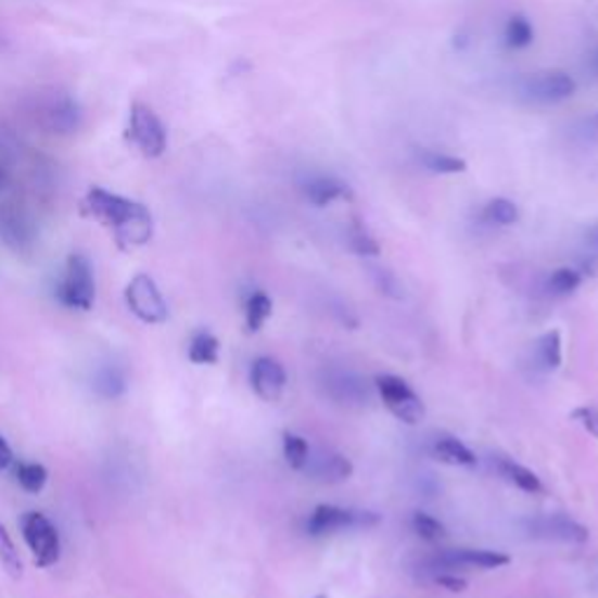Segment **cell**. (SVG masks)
Instances as JSON below:
<instances>
[{"label": "cell", "instance_id": "1", "mask_svg": "<svg viewBox=\"0 0 598 598\" xmlns=\"http://www.w3.org/2000/svg\"><path fill=\"white\" fill-rule=\"evenodd\" d=\"M82 208L113 234L117 249L133 251L152 239V213L141 204L105 188H89Z\"/></svg>", "mask_w": 598, "mask_h": 598}, {"label": "cell", "instance_id": "2", "mask_svg": "<svg viewBox=\"0 0 598 598\" xmlns=\"http://www.w3.org/2000/svg\"><path fill=\"white\" fill-rule=\"evenodd\" d=\"M30 125L52 136H71L82 127V109L68 91L48 87L38 89L24 101Z\"/></svg>", "mask_w": 598, "mask_h": 598}, {"label": "cell", "instance_id": "3", "mask_svg": "<svg viewBox=\"0 0 598 598\" xmlns=\"http://www.w3.org/2000/svg\"><path fill=\"white\" fill-rule=\"evenodd\" d=\"M59 302L68 306V309H80L89 311L97 300V283H94V271H91V263L80 255L73 253L66 263L64 279L59 283Z\"/></svg>", "mask_w": 598, "mask_h": 598}, {"label": "cell", "instance_id": "4", "mask_svg": "<svg viewBox=\"0 0 598 598\" xmlns=\"http://www.w3.org/2000/svg\"><path fill=\"white\" fill-rule=\"evenodd\" d=\"M379 514L370 510H351L336 508V505H318V508L306 519V533L314 538H323L340 531H356V529H374L379 524Z\"/></svg>", "mask_w": 598, "mask_h": 598}, {"label": "cell", "instance_id": "5", "mask_svg": "<svg viewBox=\"0 0 598 598\" xmlns=\"http://www.w3.org/2000/svg\"><path fill=\"white\" fill-rule=\"evenodd\" d=\"M127 138H129V143L148 160L162 157L166 150V143H168L162 119L157 117L155 111L148 109L145 103L131 105Z\"/></svg>", "mask_w": 598, "mask_h": 598}, {"label": "cell", "instance_id": "6", "mask_svg": "<svg viewBox=\"0 0 598 598\" xmlns=\"http://www.w3.org/2000/svg\"><path fill=\"white\" fill-rule=\"evenodd\" d=\"M374 386L381 395L383 405L389 407V411L397 421H403L407 425H419L423 421L425 405L405 379L395 374H379L374 379Z\"/></svg>", "mask_w": 598, "mask_h": 598}, {"label": "cell", "instance_id": "7", "mask_svg": "<svg viewBox=\"0 0 598 598\" xmlns=\"http://www.w3.org/2000/svg\"><path fill=\"white\" fill-rule=\"evenodd\" d=\"M127 306L136 318H141L143 323L160 326L168 318V306L160 293L157 283L150 279L148 273H136L131 283L127 285Z\"/></svg>", "mask_w": 598, "mask_h": 598}, {"label": "cell", "instance_id": "8", "mask_svg": "<svg viewBox=\"0 0 598 598\" xmlns=\"http://www.w3.org/2000/svg\"><path fill=\"white\" fill-rule=\"evenodd\" d=\"M22 531L24 540L30 547V551H34V559L40 569H48V565L59 561L61 540L48 517L40 512H26L22 519Z\"/></svg>", "mask_w": 598, "mask_h": 598}, {"label": "cell", "instance_id": "9", "mask_svg": "<svg viewBox=\"0 0 598 598\" xmlns=\"http://www.w3.org/2000/svg\"><path fill=\"white\" fill-rule=\"evenodd\" d=\"M0 237L14 253H30L36 245V222L17 202H0Z\"/></svg>", "mask_w": 598, "mask_h": 598}, {"label": "cell", "instance_id": "10", "mask_svg": "<svg viewBox=\"0 0 598 598\" xmlns=\"http://www.w3.org/2000/svg\"><path fill=\"white\" fill-rule=\"evenodd\" d=\"M575 91H577V82L563 71L535 73L524 82V87H521V94H524L529 101L543 103V105L569 101L575 97Z\"/></svg>", "mask_w": 598, "mask_h": 598}, {"label": "cell", "instance_id": "11", "mask_svg": "<svg viewBox=\"0 0 598 598\" xmlns=\"http://www.w3.org/2000/svg\"><path fill=\"white\" fill-rule=\"evenodd\" d=\"M526 533L540 540L582 545L589 540V529L569 514H540L526 521Z\"/></svg>", "mask_w": 598, "mask_h": 598}, {"label": "cell", "instance_id": "12", "mask_svg": "<svg viewBox=\"0 0 598 598\" xmlns=\"http://www.w3.org/2000/svg\"><path fill=\"white\" fill-rule=\"evenodd\" d=\"M323 391L336 405L344 407H362L370 400V391H367L365 381L354 372L330 370L323 377Z\"/></svg>", "mask_w": 598, "mask_h": 598}, {"label": "cell", "instance_id": "13", "mask_svg": "<svg viewBox=\"0 0 598 598\" xmlns=\"http://www.w3.org/2000/svg\"><path fill=\"white\" fill-rule=\"evenodd\" d=\"M285 383H288L285 367L276 358L263 356V358H257L253 362L251 386L257 393L259 400H265V403L281 400V395L285 391Z\"/></svg>", "mask_w": 598, "mask_h": 598}, {"label": "cell", "instance_id": "14", "mask_svg": "<svg viewBox=\"0 0 598 598\" xmlns=\"http://www.w3.org/2000/svg\"><path fill=\"white\" fill-rule=\"evenodd\" d=\"M428 454L444 466H454V468L478 466V456H474V451L468 447V444L447 433H440L431 440V444H428Z\"/></svg>", "mask_w": 598, "mask_h": 598}, {"label": "cell", "instance_id": "15", "mask_svg": "<svg viewBox=\"0 0 598 598\" xmlns=\"http://www.w3.org/2000/svg\"><path fill=\"white\" fill-rule=\"evenodd\" d=\"M309 472L311 478L323 482V484H340V482H346L351 474H354V463H351V458H346L344 454H336V451H328L320 458H316V461L311 463L309 461Z\"/></svg>", "mask_w": 598, "mask_h": 598}, {"label": "cell", "instance_id": "16", "mask_svg": "<svg viewBox=\"0 0 598 598\" xmlns=\"http://www.w3.org/2000/svg\"><path fill=\"white\" fill-rule=\"evenodd\" d=\"M494 468L505 482L517 486L519 491H524V494H543V482H540L538 474H535L533 470H529L526 466L512 461V458L496 456Z\"/></svg>", "mask_w": 598, "mask_h": 598}, {"label": "cell", "instance_id": "17", "mask_svg": "<svg viewBox=\"0 0 598 598\" xmlns=\"http://www.w3.org/2000/svg\"><path fill=\"white\" fill-rule=\"evenodd\" d=\"M304 196L309 199L314 206H328L340 202V199H348L351 190L344 186L342 180H336L332 176H316L304 182Z\"/></svg>", "mask_w": 598, "mask_h": 598}, {"label": "cell", "instance_id": "18", "mask_svg": "<svg viewBox=\"0 0 598 598\" xmlns=\"http://www.w3.org/2000/svg\"><path fill=\"white\" fill-rule=\"evenodd\" d=\"M419 162L423 164V168H428V171L440 174V176L466 174L468 171L466 160L447 155V152H437V150H421Z\"/></svg>", "mask_w": 598, "mask_h": 598}, {"label": "cell", "instance_id": "19", "mask_svg": "<svg viewBox=\"0 0 598 598\" xmlns=\"http://www.w3.org/2000/svg\"><path fill=\"white\" fill-rule=\"evenodd\" d=\"M271 309L273 304L269 295L263 293V290H255V293L249 297V302H245V328H249V332L263 330L267 318L271 316Z\"/></svg>", "mask_w": 598, "mask_h": 598}, {"label": "cell", "instance_id": "20", "mask_svg": "<svg viewBox=\"0 0 598 598\" xmlns=\"http://www.w3.org/2000/svg\"><path fill=\"white\" fill-rule=\"evenodd\" d=\"M220 358V342L211 332H196L190 344V360L194 365H216Z\"/></svg>", "mask_w": 598, "mask_h": 598}, {"label": "cell", "instance_id": "21", "mask_svg": "<svg viewBox=\"0 0 598 598\" xmlns=\"http://www.w3.org/2000/svg\"><path fill=\"white\" fill-rule=\"evenodd\" d=\"M283 456H285V463L293 470H306L311 458L309 442L297 433H290V431L283 433Z\"/></svg>", "mask_w": 598, "mask_h": 598}, {"label": "cell", "instance_id": "22", "mask_svg": "<svg viewBox=\"0 0 598 598\" xmlns=\"http://www.w3.org/2000/svg\"><path fill=\"white\" fill-rule=\"evenodd\" d=\"M484 220L488 225H498V227H510L519 220V208L514 202H510V199L505 196H496L491 199V202L484 206Z\"/></svg>", "mask_w": 598, "mask_h": 598}, {"label": "cell", "instance_id": "23", "mask_svg": "<svg viewBox=\"0 0 598 598\" xmlns=\"http://www.w3.org/2000/svg\"><path fill=\"white\" fill-rule=\"evenodd\" d=\"M535 30L533 24L524 17V14H512L508 20V26H505V42L512 50H524L533 42Z\"/></svg>", "mask_w": 598, "mask_h": 598}, {"label": "cell", "instance_id": "24", "mask_svg": "<svg viewBox=\"0 0 598 598\" xmlns=\"http://www.w3.org/2000/svg\"><path fill=\"white\" fill-rule=\"evenodd\" d=\"M535 351H538V360L545 367V370H557L563 360V351H561V332L559 330H549L545 332L538 344H535Z\"/></svg>", "mask_w": 598, "mask_h": 598}, {"label": "cell", "instance_id": "25", "mask_svg": "<svg viewBox=\"0 0 598 598\" xmlns=\"http://www.w3.org/2000/svg\"><path fill=\"white\" fill-rule=\"evenodd\" d=\"M580 285H582V273L577 269H571V267L555 269L549 276V281H547L549 293L557 295V297L573 295Z\"/></svg>", "mask_w": 598, "mask_h": 598}, {"label": "cell", "instance_id": "26", "mask_svg": "<svg viewBox=\"0 0 598 598\" xmlns=\"http://www.w3.org/2000/svg\"><path fill=\"white\" fill-rule=\"evenodd\" d=\"M348 245H351V251L360 257H377L381 253L379 241L370 232H367V227L360 220H354V225H351Z\"/></svg>", "mask_w": 598, "mask_h": 598}, {"label": "cell", "instance_id": "27", "mask_svg": "<svg viewBox=\"0 0 598 598\" xmlns=\"http://www.w3.org/2000/svg\"><path fill=\"white\" fill-rule=\"evenodd\" d=\"M0 565H3L5 573L14 580H20L24 573L20 551H17V547H14L10 533L3 524H0Z\"/></svg>", "mask_w": 598, "mask_h": 598}, {"label": "cell", "instance_id": "28", "mask_svg": "<svg viewBox=\"0 0 598 598\" xmlns=\"http://www.w3.org/2000/svg\"><path fill=\"white\" fill-rule=\"evenodd\" d=\"M411 529H413V533L419 535L421 540H428V543H437V540L444 538V535H447V529H444L442 521L435 519L433 514H428V512H413L411 514Z\"/></svg>", "mask_w": 598, "mask_h": 598}, {"label": "cell", "instance_id": "29", "mask_svg": "<svg viewBox=\"0 0 598 598\" xmlns=\"http://www.w3.org/2000/svg\"><path fill=\"white\" fill-rule=\"evenodd\" d=\"M17 480L28 494H40L44 484H48V470L38 463H22L17 468Z\"/></svg>", "mask_w": 598, "mask_h": 598}, {"label": "cell", "instance_id": "30", "mask_svg": "<svg viewBox=\"0 0 598 598\" xmlns=\"http://www.w3.org/2000/svg\"><path fill=\"white\" fill-rule=\"evenodd\" d=\"M125 389H127L125 377H122L117 367H105V370L97 377V391L103 397H117L125 393Z\"/></svg>", "mask_w": 598, "mask_h": 598}, {"label": "cell", "instance_id": "31", "mask_svg": "<svg viewBox=\"0 0 598 598\" xmlns=\"http://www.w3.org/2000/svg\"><path fill=\"white\" fill-rule=\"evenodd\" d=\"M372 276H374L377 288L381 290L383 295H389L393 300H400L403 297V285H400V281L395 279L393 271H389V269H372Z\"/></svg>", "mask_w": 598, "mask_h": 598}, {"label": "cell", "instance_id": "32", "mask_svg": "<svg viewBox=\"0 0 598 598\" xmlns=\"http://www.w3.org/2000/svg\"><path fill=\"white\" fill-rule=\"evenodd\" d=\"M571 417H573V421H577L582 428H585L589 435H594L598 440V409L577 407V409H573Z\"/></svg>", "mask_w": 598, "mask_h": 598}, {"label": "cell", "instance_id": "33", "mask_svg": "<svg viewBox=\"0 0 598 598\" xmlns=\"http://www.w3.org/2000/svg\"><path fill=\"white\" fill-rule=\"evenodd\" d=\"M433 582L437 587L447 589V591H463L468 587V580L458 573H440L433 577Z\"/></svg>", "mask_w": 598, "mask_h": 598}, {"label": "cell", "instance_id": "34", "mask_svg": "<svg viewBox=\"0 0 598 598\" xmlns=\"http://www.w3.org/2000/svg\"><path fill=\"white\" fill-rule=\"evenodd\" d=\"M12 463V449H10V444L0 437V472L8 470Z\"/></svg>", "mask_w": 598, "mask_h": 598}, {"label": "cell", "instance_id": "35", "mask_svg": "<svg viewBox=\"0 0 598 598\" xmlns=\"http://www.w3.org/2000/svg\"><path fill=\"white\" fill-rule=\"evenodd\" d=\"M585 245H587L589 251L598 253V222L591 225V227L587 229V232H585Z\"/></svg>", "mask_w": 598, "mask_h": 598}, {"label": "cell", "instance_id": "36", "mask_svg": "<svg viewBox=\"0 0 598 598\" xmlns=\"http://www.w3.org/2000/svg\"><path fill=\"white\" fill-rule=\"evenodd\" d=\"M8 178H10L8 176V168L3 164H0V190H3L8 186Z\"/></svg>", "mask_w": 598, "mask_h": 598}, {"label": "cell", "instance_id": "37", "mask_svg": "<svg viewBox=\"0 0 598 598\" xmlns=\"http://www.w3.org/2000/svg\"><path fill=\"white\" fill-rule=\"evenodd\" d=\"M591 127H594V131H598V113L591 117Z\"/></svg>", "mask_w": 598, "mask_h": 598}, {"label": "cell", "instance_id": "38", "mask_svg": "<svg viewBox=\"0 0 598 598\" xmlns=\"http://www.w3.org/2000/svg\"><path fill=\"white\" fill-rule=\"evenodd\" d=\"M594 68L598 71V52H596V56H594Z\"/></svg>", "mask_w": 598, "mask_h": 598}, {"label": "cell", "instance_id": "39", "mask_svg": "<svg viewBox=\"0 0 598 598\" xmlns=\"http://www.w3.org/2000/svg\"><path fill=\"white\" fill-rule=\"evenodd\" d=\"M314 598H328L326 594H318V596H314Z\"/></svg>", "mask_w": 598, "mask_h": 598}]
</instances>
